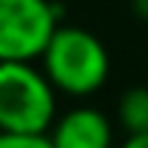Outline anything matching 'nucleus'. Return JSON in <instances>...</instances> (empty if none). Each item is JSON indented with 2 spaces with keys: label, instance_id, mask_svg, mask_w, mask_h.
Segmentation results:
<instances>
[{
  "label": "nucleus",
  "instance_id": "nucleus-1",
  "mask_svg": "<svg viewBox=\"0 0 148 148\" xmlns=\"http://www.w3.org/2000/svg\"><path fill=\"white\" fill-rule=\"evenodd\" d=\"M46 77L65 96H90L108 80V49L86 28L59 25L40 56Z\"/></svg>",
  "mask_w": 148,
  "mask_h": 148
},
{
  "label": "nucleus",
  "instance_id": "nucleus-2",
  "mask_svg": "<svg viewBox=\"0 0 148 148\" xmlns=\"http://www.w3.org/2000/svg\"><path fill=\"white\" fill-rule=\"evenodd\" d=\"M56 86L34 62H0V130L49 133L56 120Z\"/></svg>",
  "mask_w": 148,
  "mask_h": 148
},
{
  "label": "nucleus",
  "instance_id": "nucleus-3",
  "mask_svg": "<svg viewBox=\"0 0 148 148\" xmlns=\"http://www.w3.org/2000/svg\"><path fill=\"white\" fill-rule=\"evenodd\" d=\"M59 18V0H0V62H37Z\"/></svg>",
  "mask_w": 148,
  "mask_h": 148
},
{
  "label": "nucleus",
  "instance_id": "nucleus-4",
  "mask_svg": "<svg viewBox=\"0 0 148 148\" xmlns=\"http://www.w3.org/2000/svg\"><path fill=\"white\" fill-rule=\"evenodd\" d=\"M49 139L56 148H111V120L96 108H71L65 117L53 120Z\"/></svg>",
  "mask_w": 148,
  "mask_h": 148
},
{
  "label": "nucleus",
  "instance_id": "nucleus-5",
  "mask_svg": "<svg viewBox=\"0 0 148 148\" xmlns=\"http://www.w3.org/2000/svg\"><path fill=\"white\" fill-rule=\"evenodd\" d=\"M117 120L123 133H148V86H133L117 102Z\"/></svg>",
  "mask_w": 148,
  "mask_h": 148
},
{
  "label": "nucleus",
  "instance_id": "nucleus-6",
  "mask_svg": "<svg viewBox=\"0 0 148 148\" xmlns=\"http://www.w3.org/2000/svg\"><path fill=\"white\" fill-rule=\"evenodd\" d=\"M0 148H56L49 133H6L0 130Z\"/></svg>",
  "mask_w": 148,
  "mask_h": 148
},
{
  "label": "nucleus",
  "instance_id": "nucleus-7",
  "mask_svg": "<svg viewBox=\"0 0 148 148\" xmlns=\"http://www.w3.org/2000/svg\"><path fill=\"white\" fill-rule=\"evenodd\" d=\"M120 148H148V133H133V136H127V142Z\"/></svg>",
  "mask_w": 148,
  "mask_h": 148
},
{
  "label": "nucleus",
  "instance_id": "nucleus-8",
  "mask_svg": "<svg viewBox=\"0 0 148 148\" xmlns=\"http://www.w3.org/2000/svg\"><path fill=\"white\" fill-rule=\"evenodd\" d=\"M133 9L139 18H148V0H133Z\"/></svg>",
  "mask_w": 148,
  "mask_h": 148
}]
</instances>
